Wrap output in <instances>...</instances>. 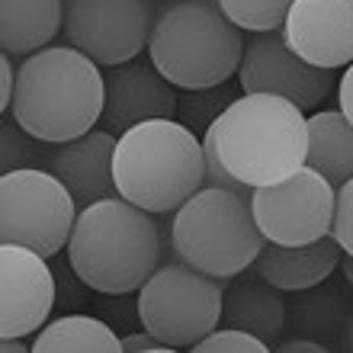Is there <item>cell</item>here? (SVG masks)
<instances>
[{"mask_svg": "<svg viewBox=\"0 0 353 353\" xmlns=\"http://www.w3.org/2000/svg\"><path fill=\"white\" fill-rule=\"evenodd\" d=\"M334 241L341 251L353 257V176L337 186V205H334V225H331Z\"/></svg>", "mask_w": 353, "mask_h": 353, "instance_id": "cell-26", "label": "cell"}, {"mask_svg": "<svg viewBox=\"0 0 353 353\" xmlns=\"http://www.w3.org/2000/svg\"><path fill=\"white\" fill-rule=\"evenodd\" d=\"M225 279L168 257L139 289V321L170 350L199 344L222 325Z\"/></svg>", "mask_w": 353, "mask_h": 353, "instance_id": "cell-7", "label": "cell"}, {"mask_svg": "<svg viewBox=\"0 0 353 353\" xmlns=\"http://www.w3.org/2000/svg\"><path fill=\"white\" fill-rule=\"evenodd\" d=\"M154 0H65V39L100 68L125 65L148 48Z\"/></svg>", "mask_w": 353, "mask_h": 353, "instance_id": "cell-10", "label": "cell"}, {"mask_svg": "<svg viewBox=\"0 0 353 353\" xmlns=\"http://www.w3.org/2000/svg\"><path fill=\"white\" fill-rule=\"evenodd\" d=\"M106 106H103V129L125 132L148 119H174L176 116V87L158 68L141 58H132L125 65L106 68Z\"/></svg>", "mask_w": 353, "mask_h": 353, "instance_id": "cell-14", "label": "cell"}, {"mask_svg": "<svg viewBox=\"0 0 353 353\" xmlns=\"http://www.w3.org/2000/svg\"><path fill=\"white\" fill-rule=\"evenodd\" d=\"M283 39L315 68H347L353 61V0H292Z\"/></svg>", "mask_w": 353, "mask_h": 353, "instance_id": "cell-13", "label": "cell"}, {"mask_svg": "<svg viewBox=\"0 0 353 353\" xmlns=\"http://www.w3.org/2000/svg\"><path fill=\"white\" fill-rule=\"evenodd\" d=\"M193 350H199V353H263L270 347L257 334H251V331L225 325V327H215L212 334H205L199 344H193Z\"/></svg>", "mask_w": 353, "mask_h": 353, "instance_id": "cell-25", "label": "cell"}, {"mask_svg": "<svg viewBox=\"0 0 353 353\" xmlns=\"http://www.w3.org/2000/svg\"><path fill=\"white\" fill-rule=\"evenodd\" d=\"M36 353H71V350H84V353H119L122 341L116 337L106 321L90 315H65L42 325V331H36L32 341Z\"/></svg>", "mask_w": 353, "mask_h": 353, "instance_id": "cell-20", "label": "cell"}, {"mask_svg": "<svg viewBox=\"0 0 353 353\" xmlns=\"http://www.w3.org/2000/svg\"><path fill=\"white\" fill-rule=\"evenodd\" d=\"M55 308V273L32 248H0V337H29L42 331Z\"/></svg>", "mask_w": 353, "mask_h": 353, "instance_id": "cell-12", "label": "cell"}, {"mask_svg": "<svg viewBox=\"0 0 353 353\" xmlns=\"http://www.w3.org/2000/svg\"><path fill=\"white\" fill-rule=\"evenodd\" d=\"M106 77L100 65L74 46H46L23 55L10 116L36 139L61 145L103 119Z\"/></svg>", "mask_w": 353, "mask_h": 353, "instance_id": "cell-2", "label": "cell"}, {"mask_svg": "<svg viewBox=\"0 0 353 353\" xmlns=\"http://www.w3.org/2000/svg\"><path fill=\"white\" fill-rule=\"evenodd\" d=\"M222 321L241 331H251L273 350L279 344V334L286 327V302L283 289L267 283L263 276H251L248 270L232 276L225 286L222 302Z\"/></svg>", "mask_w": 353, "mask_h": 353, "instance_id": "cell-17", "label": "cell"}, {"mask_svg": "<svg viewBox=\"0 0 353 353\" xmlns=\"http://www.w3.org/2000/svg\"><path fill=\"white\" fill-rule=\"evenodd\" d=\"M0 141H3V148H0L3 151V154H0V170H3V174L48 164V154H52V151L46 148L48 141L29 135V132L13 119V116L3 119V125H0Z\"/></svg>", "mask_w": 353, "mask_h": 353, "instance_id": "cell-23", "label": "cell"}, {"mask_svg": "<svg viewBox=\"0 0 353 353\" xmlns=\"http://www.w3.org/2000/svg\"><path fill=\"white\" fill-rule=\"evenodd\" d=\"M219 7L244 32H273L283 29L292 0H219Z\"/></svg>", "mask_w": 353, "mask_h": 353, "instance_id": "cell-24", "label": "cell"}, {"mask_svg": "<svg viewBox=\"0 0 353 353\" xmlns=\"http://www.w3.org/2000/svg\"><path fill=\"white\" fill-rule=\"evenodd\" d=\"M337 106H341V112L353 122V61L344 68V74L337 81Z\"/></svg>", "mask_w": 353, "mask_h": 353, "instance_id": "cell-29", "label": "cell"}, {"mask_svg": "<svg viewBox=\"0 0 353 353\" xmlns=\"http://www.w3.org/2000/svg\"><path fill=\"white\" fill-rule=\"evenodd\" d=\"M3 350H7V353H26L29 347H26V341H23V337H3Z\"/></svg>", "mask_w": 353, "mask_h": 353, "instance_id": "cell-31", "label": "cell"}, {"mask_svg": "<svg viewBox=\"0 0 353 353\" xmlns=\"http://www.w3.org/2000/svg\"><path fill=\"white\" fill-rule=\"evenodd\" d=\"M337 186L315 168H302L279 183L257 186L251 193L254 222L273 244H312L331 234Z\"/></svg>", "mask_w": 353, "mask_h": 353, "instance_id": "cell-9", "label": "cell"}, {"mask_svg": "<svg viewBox=\"0 0 353 353\" xmlns=\"http://www.w3.org/2000/svg\"><path fill=\"white\" fill-rule=\"evenodd\" d=\"M116 139L119 135H112L106 129H90L87 135L52 145L48 170L71 190L77 205H90L97 199H106V196H119L116 193V174H112Z\"/></svg>", "mask_w": 353, "mask_h": 353, "instance_id": "cell-15", "label": "cell"}, {"mask_svg": "<svg viewBox=\"0 0 353 353\" xmlns=\"http://www.w3.org/2000/svg\"><path fill=\"white\" fill-rule=\"evenodd\" d=\"M305 164L334 186L353 176V122L341 110H318L308 116Z\"/></svg>", "mask_w": 353, "mask_h": 353, "instance_id": "cell-19", "label": "cell"}, {"mask_svg": "<svg viewBox=\"0 0 353 353\" xmlns=\"http://www.w3.org/2000/svg\"><path fill=\"white\" fill-rule=\"evenodd\" d=\"M238 97L232 84H219V87H205V90H186L176 103V119L183 122L190 132H196L203 139L205 132L215 125V119L228 110V103Z\"/></svg>", "mask_w": 353, "mask_h": 353, "instance_id": "cell-22", "label": "cell"}, {"mask_svg": "<svg viewBox=\"0 0 353 353\" xmlns=\"http://www.w3.org/2000/svg\"><path fill=\"white\" fill-rule=\"evenodd\" d=\"M344 347L347 350H353V315H350V321H347V327H344Z\"/></svg>", "mask_w": 353, "mask_h": 353, "instance_id": "cell-33", "label": "cell"}, {"mask_svg": "<svg viewBox=\"0 0 353 353\" xmlns=\"http://www.w3.org/2000/svg\"><path fill=\"white\" fill-rule=\"evenodd\" d=\"M116 193L151 215H174L205 186L203 139L180 119H148L116 139Z\"/></svg>", "mask_w": 353, "mask_h": 353, "instance_id": "cell-4", "label": "cell"}, {"mask_svg": "<svg viewBox=\"0 0 353 353\" xmlns=\"http://www.w3.org/2000/svg\"><path fill=\"white\" fill-rule=\"evenodd\" d=\"M77 199L52 170L23 168L0 174V241L55 257L68 248Z\"/></svg>", "mask_w": 353, "mask_h": 353, "instance_id": "cell-8", "label": "cell"}, {"mask_svg": "<svg viewBox=\"0 0 353 353\" xmlns=\"http://www.w3.org/2000/svg\"><path fill=\"white\" fill-rule=\"evenodd\" d=\"M65 29V0H0V48L32 55Z\"/></svg>", "mask_w": 353, "mask_h": 353, "instance_id": "cell-18", "label": "cell"}, {"mask_svg": "<svg viewBox=\"0 0 353 353\" xmlns=\"http://www.w3.org/2000/svg\"><path fill=\"white\" fill-rule=\"evenodd\" d=\"M17 97V68H13V55H0V110L10 112Z\"/></svg>", "mask_w": 353, "mask_h": 353, "instance_id": "cell-27", "label": "cell"}, {"mask_svg": "<svg viewBox=\"0 0 353 353\" xmlns=\"http://www.w3.org/2000/svg\"><path fill=\"white\" fill-rule=\"evenodd\" d=\"M267 238L254 222L251 196L209 186L196 190L170 219V251L209 276L232 279L251 270Z\"/></svg>", "mask_w": 353, "mask_h": 353, "instance_id": "cell-6", "label": "cell"}, {"mask_svg": "<svg viewBox=\"0 0 353 353\" xmlns=\"http://www.w3.org/2000/svg\"><path fill=\"white\" fill-rule=\"evenodd\" d=\"M289 308V321H292V331L299 337H312V341H321L327 344L331 337L344 327V321H350V312H347V299L341 289L334 286H312L305 289V296H299Z\"/></svg>", "mask_w": 353, "mask_h": 353, "instance_id": "cell-21", "label": "cell"}, {"mask_svg": "<svg viewBox=\"0 0 353 353\" xmlns=\"http://www.w3.org/2000/svg\"><path fill=\"white\" fill-rule=\"evenodd\" d=\"M341 273H344V283L353 289V257H350V254H344V257H341Z\"/></svg>", "mask_w": 353, "mask_h": 353, "instance_id": "cell-32", "label": "cell"}, {"mask_svg": "<svg viewBox=\"0 0 353 353\" xmlns=\"http://www.w3.org/2000/svg\"><path fill=\"white\" fill-rule=\"evenodd\" d=\"M68 261L87 289L103 296L139 292L164 263V228L141 205L106 196L81 205L68 238Z\"/></svg>", "mask_w": 353, "mask_h": 353, "instance_id": "cell-1", "label": "cell"}, {"mask_svg": "<svg viewBox=\"0 0 353 353\" xmlns=\"http://www.w3.org/2000/svg\"><path fill=\"white\" fill-rule=\"evenodd\" d=\"M276 350L283 353H325L327 344H321V341H312V337H292V341H283V344H276Z\"/></svg>", "mask_w": 353, "mask_h": 353, "instance_id": "cell-30", "label": "cell"}, {"mask_svg": "<svg viewBox=\"0 0 353 353\" xmlns=\"http://www.w3.org/2000/svg\"><path fill=\"white\" fill-rule=\"evenodd\" d=\"M122 350H129V353H164V350H170L168 344H161L154 334H125L122 337Z\"/></svg>", "mask_w": 353, "mask_h": 353, "instance_id": "cell-28", "label": "cell"}, {"mask_svg": "<svg viewBox=\"0 0 353 353\" xmlns=\"http://www.w3.org/2000/svg\"><path fill=\"white\" fill-rule=\"evenodd\" d=\"M238 87L244 93H276L292 100L302 112L318 110L334 90V71L315 68L286 46L279 29L254 32L244 46L238 68Z\"/></svg>", "mask_w": 353, "mask_h": 353, "instance_id": "cell-11", "label": "cell"}, {"mask_svg": "<svg viewBox=\"0 0 353 353\" xmlns=\"http://www.w3.org/2000/svg\"><path fill=\"white\" fill-rule=\"evenodd\" d=\"M244 46V29L225 17L219 0H164L148 39V58L176 90H205L238 74Z\"/></svg>", "mask_w": 353, "mask_h": 353, "instance_id": "cell-5", "label": "cell"}, {"mask_svg": "<svg viewBox=\"0 0 353 353\" xmlns=\"http://www.w3.org/2000/svg\"><path fill=\"white\" fill-rule=\"evenodd\" d=\"M341 257L344 251L334 241V234L318 238L312 244H292V248L267 241L254 261V273L283 292H305L318 283H327L331 273L341 267Z\"/></svg>", "mask_w": 353, "mask_h": 353, "instance_id": "cell-16", "label": "cell"}, {"mask_svg": "<svg viewBox=\"0 0 353 353\" xmlns=\"http://www.w3.org/2000/svg\"><path fill=\"white\" fill-rule=\"evenodd\" d=\"M215 151L244 186H267L292 176L308 158V119L276 93H241L215 119Z\"/></svg>", "mask_w": 353, "mask_h": 353, "instance_id": "cell-3", "label": "cell"}]
</instances>
